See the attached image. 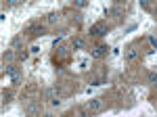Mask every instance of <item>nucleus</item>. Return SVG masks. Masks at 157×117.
<instances>
[{"instance_id": "23", "label": "nucleus", "mask_w": 157, "mask_h": 117, "mask_svg": "<svg viewBox=\"0 0 157 117\" xmlns=\"http://www.w3.org/2000/svg\"><path fill=\"white\" fill-rule=\"evenodd\" d=\"M65 117H71V115H65Z\"/></svg>"}, {"instance_id": "6", "label": "nucleus", "mask_w": 157, "mask_h": 117, "mask_svg": "<svg viewBox=\"0 0 157 117\" xmlns=\"http://www.w3.org/2000/svg\"><path fill=\"white\" fill-rule=\"evenodd\" d=\"M138 58V50L134 46H128L126 48V61H136Z\"/></svg>"}, {"instance_id": "2", "label": "nucleus", "mask_w": 157, "mask_h": 117, "mask_svg": "<svg viewBox=\"0 0 157 117\" xmlns=\"http://www.w3.org/2000/svg\"><path fill=\"white\" fill-rule=\"evenodd\" d=\"M44 32H46V29H44V25H40V23H32V25H27V29H25V34H29L32 38L42 36Z\"/></svg>"}, {"instance_id": "18", "label": "nucleus", "mask_w": 157, "mask_h": 117, "mask_svg": "<svg viewBox=\"0 0 157 117\" xmlns=\"http://www.w3.org/2000/svg\"><path fill=\"white\" fill-rule=\"evenodd\" d=\"M19 44H21V38H19V36H17V38H15V40H13V46L17 48V46H19Z\"/></svg>"}, {"instance_id": "11", "label": "nucleus", "mask_w": 157, "mask_h": 117, "mask_svg": "<svg viewBox=\"0 0 157 117\" xmlns=\"http://www.w3.org/2000/svg\"><path fill=\"white\" fill-rule=\"evenodd\" d=\"M149 44H151L153 48H157V38L155 36H149Z\"/></svg>"}, {"instance_id": "12", "label": "nucleus", "mask_w": 157, "mask_h": 117, "mask_svg": "<svg viewBox=\"0 0 157 117\" xmlns=\"http://www.w3.org/2000/svg\"><path fill=\"white\" fill-rule=\"evenodd\" d=\"M6 73L15 75V73H17V67H15V65H9V67H6Z\"/></svg>"}, {"instance_id": "16", "label": "nucleus", "mask_w": 157, "mask_h": 117, "mask_svg": "<svg viewBox=\"0 0 157 117\" xmlns=\"http://www.w3.org/2000/svg\"><path fill=\"white\" fill-rule=\"evenodd\" d=\"M57 19H59V17H57V15H55V13H50V15H48V21H50V23H55V21H57Z\"/></svg>"}, {"instance_id": "5", "label": "nucleus", "mask_w": 157, "mask_h": 117, "mask_svg": "<svg viewBox=\"0 0 157 117\" xmlns=\"http://www.w3.org/2000/svg\"><path fill=\"white\" fill-rule=\"evenodd\" d=\"M105 15H107V17H115V19H120L121 15H124V9H121V6H109L107 11H105Z\"/></svg>"}, {"instance_id": "14", "label": "nucleus", "mask_w": 157, "mask_h": 117, "mask_svg": "<svg viewBox=\"0 0 157 117\" xmlns=\"http://www.w3.org/2000/svg\"><path fill=\"white\" fill-rule=\"evenodd\" d=\"M11 98H13L11 92H4V94H2V100H4V103H11Z\"/></svg>"}, {"instance_id": "1", "label": "nucleus", "mask_w": 157, "mask_h": 117, "mask_svg": "<svg viewBox=\"0 0 157 117\" xmlns=\"http://www.w3.org/2000/svg\"><path fill=\"white\" fill-rule=\"evenodd\" d=\"M107 34H109V25L103 23V21H98V23H94L90 27V36L92 38H101V36H107Z\"/></svg>"}, {"instance_id": "10", "label": "nucleus", "mask_w": 157, "mask_h": 117, "mask_svg": "<svg viewBox=\"0 0 157 117\" xmlns=\"http://www.w3.org/2000/svg\"><path fill=\"white\" fill-rule=\"evenodd\" d=\"M13 57H15L13 50H6V52H4V61H13Z\"/></svg>"}, {"instance_id": "15", "label": "nucleus", "mask_w": 157, "mask_h": 117, "mask_svg": "<svg viewBox=\"0 0 157 117\" xmlns=\"http://www.w3.org/2000/svg\"><path fill=\"white\" fill-rule=\"evenodd\" d=\"M27 57H29V52H27V50H21V52H19V58H21V61H25Z\"/></svg>"}, {"instance_id": "7", "label": "nucleus", "mask_w": 157, "mask_h": 117, "mask_svg": "<svg viewBox=\"0 0 157 117\" xmlns=\"http://www.w3.org/2000/svg\"><path fill=\"white\" fill-rule=\"evenodd\" d=\"M84 46H86L84 38H73V42H71V48H73V50H82Z\"/></svg>"}, {"instance_id": "19", "label": "nucleus", "mask_w": 157, "mask_h": 117, "mask_svg": "<svg viewBox=\"0 0 157 117\" xmlns=\"http://www.w3.org/2000/svg\"><path fill=\"white\" fill-rule=\"evenodd\" d=\"M80 117H88V109H80Z\"/></svg>"}, {"instance_id": "4", "label": "nucleus", "mask_w": 157, "mask_h": 117, "mask_svg": "<svg viewBox=\"0 0 157 117\" xmlns=\"http://www.w3.org/2000/svg\"><path fill=\"white\" fill-rule=\"evenodd\" d=\"M107 50H109L107 44H98L97 48H92V57L94 58H103L105 55H107Z\"/></svg>"}, {"instance_id": "8", "label": "nucleus", "mask_w": 157, "mask_h": 117, "mask_svg": "<svg viewBox=\"0 0 157 117\" xmlns=\"http://www.w3.org/2000/svg\"><path fill=\"white\" fill-rule=\"evenodd\" d=\"M147 80L151 82V86H155V88H157V73H155V71H149V73H147Z\"/></svg>"}, {"instance_id": "22", "label": "nucleus", "mask_w": 157, "mask_h": 117, "mask_svg": "<svg viewBox=\"0 0 157 117\" xmlns=\"http://www.w3.org/2000/svg\"><path fill=\"white\" fill-rule=\"evenodd\" d=\"M44 117H52V115H50V113H46V115H44Z\"/></svg>"}, {"instance_id": "3", "label": "nucleus", "mask_w": 157, "mask_h": 117, "mask_svg": "<svg viewBox=\"0 0 157 117\" xmlns=\"http://www.w3.org/2000/svg\"><path fill=\"white\" fill-rule=\"evenodd\" d=\"M86 109H88V113H97V111H101V109H103V98H90L88 105H86Z\"/></svg>"}, {"instance_id": "13", "label": "nucleus", "mask_w": 157, "mask_h": 117, "mask_svg": "<svg viewBox=\"0 0 157 117\" xmlns=\"http://www.w3.org/2000/svg\"><path fill=\"white\" fill-rule=\"evenodd\" d=\"M55 94H57V88H48V90H46V96H48V98H52Z\"/></svg>"}, {"instance_id": "20", "label": "nucleus", "mask_w": 157, "mask_h": 117, "mask_svg": "<svg viewBox=\"0 0 157 117\" xmlns=\"http://www.w3.org/2000/svg\"><path fill=\"white\" fill-rule=\"evenodd\" d=\"M73 4H75L78 9H84V6H86V2H82V0H80V2H73Z\"/></svg>"}, {"instance_id": "21", "label": "nucleus", "mask_w": 157, "mask_h": 117, "mask_svg": "<svg viewBox=\"0 0 157 117\" xmlns=\"http://www.w3.org/2000/svg\"><path fill=\"white\" fill-rule=\"evenodd\" d=\"M101 84H105V80H94V82H92V86H101Z\"/></svg>"}, {"instance_id": "17", "label": "nucleus", "mask_w": 157, "mask_h": 117, "mask_svg": "<svg viewBox=\"0 0 157 117\" xmlns=\"http://www.w3.org/2000/svg\"><path fill=\"white\" fill-rule=\"evenodd\" d=\"M19 80H21V73H15L13 75V84H19Z\"/></svg>"}, {"instance_id": "9", "label": "nucleus", "mask_w": 157, "mask_h": 117, "mask_svg": "<svg viewBox=\"0 0 157 117\" xmlns=\"http://www.w3.org/2000/svg\"><path fill=\"white\" fill-rule=\"evenodd\" d=\"M38 109H40V107H38V105H36V103H32V105L27 107V113H36Z\"/></svg>"}]
</instances>
